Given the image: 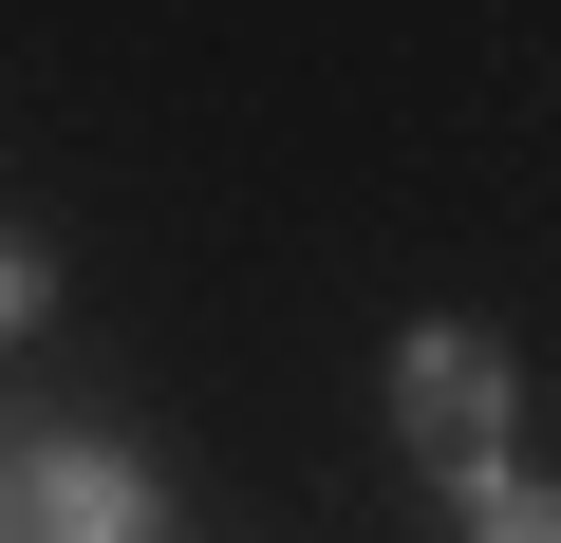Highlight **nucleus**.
<instances>
[{
    "label": "nucleus",
    "instance_id": "obj_1",
    "mask_svg": "<svg viewBox=\"0 0 561 543\" xmlns=\"http://www.w3.org/2000/svg\"><path fill=\"white\" fill-rule=\"evenodd\" d=\"M0 543H169L150 450H113L76 412H20V431H0Z\"/></svg>",
    "mask_w": 561,
    "mask_h": 543
},
{
    "label": "nucleus",
    "instance_id": "obj_2",
    "mask_svg": "<svg viewBox=\"0 0 561 543\" xmlns=\"http://www.w3.org/2000/svg\"><path fill=\"white\" fill-rule=\"evenodd\" d=\"M393 431H412L449 487L505 468V450H524V357H505L486 319H412V338H393Z\"/></svg>",
    "mask_w": 561,
    "mask_h": 543
},
{
    "label": "nucleus",
    "instance_id": "obj_3",
    "mask_svg": "<svg viewBox=\"0 0 561 543\" xmlns=\"http://www.w3.org/2000/svg\"><path fill=\"white\" fill-rule=\"evenodd\" d=\"M449 506H468V543H561V487H542L524 450H505V468H468Z\"/></svg>",
    "mask_w": 561,
    "mask_h": 543
},
{
    "label": "nucleus",
    "instance_id": "obj_4",
    "mask_svg": "<svg viewBox=\"0 0 561 543\" xmlns=\"http://www.w3.org/2000/svg\"><path fill=\"white\" fill-rule=\"evenodd\" d=\"M38 319H57V244H38V225H0V338H38Z\"/></svg>",
    "mask_w": 561,
    "mask_h": 543
}]
</instances>
